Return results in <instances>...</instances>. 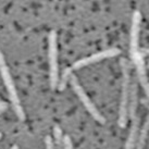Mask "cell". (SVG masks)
Segmentation results:
<instances>
[{
  "mask_svg": "<svg viewBox=\"0 0 149 149\" xmlns=\"http://www.w3.org/2000/svg\"><path fill=\"white\" fill-rule=\"evenodd\" d=\"M121 69H122V91H121L120 109H119V126L125 127L128 119V99H130V88H131V76H130V66L127 60H121Z\"/></svg>",
  "mask_w": 149,
  "mask_h": 149,
  "instance_id": "1",
  "label": "cell"
},
{
  "mask_svg": "<svg viewBox=\"0 0 149 149\" xmlns=\"http://www.w3.org/2000/svg\"><path fill=\"white\" fill-rule=\"evenodd\" d=\"M0 74H1V77H2V81L4 83V86L7 88L9 94V97H10V100L12 102L13 109L17 113V118L21 121H23L25 119V114L24 111H23V108L21 106V102H20V98L17 96V88H15V85H14V82L12 79V76L10 74V71H9V68L6 63V60H4L3 54L0 52Z\"/></svg>",
  "mask_w": 149,
  "mask_h": 149,
  "instance_id": "2",
  "label": "cell"
},
{
  "mask_svg": "<svg viewBox=\"0 0 149 149\" xmlns=\"http://www.w3.org/2000/svg\"><path fill=\"white\" fill-rule=\"evenodd\" d=\"M48 62H49V84L51 89H56L59 82L58 42L57 32L51 31L48 36Z\"/></svg>",
  "mask_w": 149,
  "mask_h": 149,
  "instance_id": "3",
  "label": "cell"
},
{
  "mask_svg": "<svg viewBox=\"0 0 149 149\" xmlns=\"http://www.w3.org/2000/svg\"><path fill=\"white\" fill-rule=\"evenodd\" d=\"M70 83H71V85H72V88H73L74 93L77 95V97L79 98V100L83 102L84 107L86 108L87 111L91 113V116H93L96 121L100 122V123H104V122H106L104 118L102 116V114H100V112L98 111V109L96 108L95 104H93V101L89 99V97H88L86 93L84 91L83 87L81 86L79 82L77 81V79L75 77L74 75H72V76H71Z\"/></svg>",
  "mask_w": 149,
  "mask_h": 149,
  "instance_id": "4",
  "label": "cell"
},
{
  "mask_svg": "<svg viewBox=\"0 0 149 149\" xmlns=\"http://www.w3.org/2000/svg\"><path fill=\"white\" fill-rule=\"evenodd\" d=\"M141 14L139 11H135L132 17V27L130 34V54L131 58L141 52L139 49V32H141Z\"/></svg>",
  "mask_w": 149,
  "mask_h": 149,
  "instance_id": "5",
  "label": "cell"
},
{
  "mask_svg": "<svg viewBox=\"0 0 149 149\" xmlns=\"http://www.w3.org/2000/svg\"><path fill=\"white\" fill-rule=\"evenodd\" d=\"M121 54L120 49L118 48H109V49L102 50V51H99L97 54H94L89 56V57H86V58H83L74 62L72 69L73 70H79V69H82V68H85L87 65H91V64H94V63H97L104 60V59L108 58H112V57H116Z\"/></svg>",
  "mask_w": 149,
  "mask_h": 149,
  "instance_id": "6",
  "label": "cell"
},
{
  "mask_svg": "<svg viewBox=\"0 0 149 149\" xmlns=\"http://www.w3.org/2000/svg\"><path fill=\"white\" fill-rule=\"evenodd\" d=\"M138 89H137V84L135 81L131 83V88H130V99H128V116L131 119H134L137 112V104H138Z\"/></svg>",
  "mask_w": 149,
  "mask_h": 149,
  "instance_id": "7",
  "label": "cell"
},
{
  "mask_svg": "<svg viewBox=\"0 0 149 149\" xmlns=\"http://www.w3.org/2000/svg\"><path fill=\"white\" fill-rule=\"evenodd\" d=\"M138 123H139V119L137 116L132 119V126L130 128V133H128L126 144H125V149H134V147L136 146L137 138H138Z\"/></svg>",
  "mask_w": 149,
  "mask_h": 149,
  "instance_id": "8",
  "label": "cell"
},
{
  "mask_svg": "<svg viewBox=\"0 0 149 149\" xmlns=\"http://www.w3.org/2000/svg\"><path fill=\"white\" fill-rule=\"evenodd\" d=\"M148 134H149V114L147 116L145 120V123L143 125V127L141 130V133H139V136L137 138V143L136 145L138 147V149H141L144 146H145V143H146V139H147V137H148Z\"/></svg>",
  "mask_w": 149,
  "mask_h": 149,
  "instance_id": "9",
  "label": "cell"
},
{
  "mask_svg": "<svg viewBox=\"0 0 149 149\" xmlns=\"http://www.w3.org/2000/svg\"><path fill=\"white\" fill-rule=\"evenodd\" d=\"M72 68H65L64 70H63L62 74H61V77H60V79H59L58 82V86H57V88H58L59 91H64V88L66 87V85H68V83L70 82L71 79V76H72Z\"/></svg>",
  "mask_w": 149,
  "mask_h": 149,
  "instance_id": "10",
  "label": "cell"
},
{
  "mask_svg": "<svg viewBox=\"0 0 149 149\" xmlns=\"http://www.w3.org/2000/svg\"><path fill=\"white\" fill-rule=\"evenodd\" d=\"M139 82H141V86L144 88V91H145V94L147 95V97H148V99H149V81H148L147 75L141 76V77H139Z\"/></svg>",
  "mask_w": 149,
  "mask_h": 149,
  "instance_id": "11",
  "label": "cell"
},
{
  "mask_svg": "<svg viewBox=\"0 0 149 149\" xmlns=\"http://www.w3.org/2000/svg\"><path fill=\"white\" fill-rule=\"evenodd\" d=\"M63 149H73V145H72V141L69 136L63 137Z\"/></svg>",
  "mask_w": 149,
  "mask_h": 149,
  "instance_id": "12",
  "label": "cell"
},
{
  "mask_svg": "<svg viewBox=\"0 0 149 149\" xmlns=\"http://www.w3.org/2000/svg\"><path fill=\"white\" fill-rule=\"evenodd\" d=\"M45 144H46V149H54V141H52L50 136H47L45 138Z\"/></svg>",
  "mask_w": 149,
  "mask_h": 149,
  "instance_id": "13",
  "label": "cell"
},
{
  "mask_svg": "<svg viewBox=\"0 0 149 149\" xmlns=\"http://www.w3.org/2000/svg\"><path fill=\"white\" fill-rule=\"evenodd\" d=\"M7 108H8V104L7 102H0V114L3 111H6Z\"/></svg>",
  "mask_w": 149,
  "mask_h": 149,
  "instance_id": "14",
  "label": "cell"
},
{
  "mask_svg": "<svg viewBox=\"0 0 149 149\" xmlns=\"http://www.w3.org/2000/svg\"><path fill=\"white\" fill-rule=\"evenodd\" d=\"M141 54H143V56L144 54H148L149 56V48H144V49H141Z\"/></svg>",
  "mask_w": 149,
  "mask_h": 149,
  "instance_id": "15",
  "label": "cell"
},
{
  "mask_svg": "<svg viewBox=\"0 0 149 149\" xmlns=\"http://www.w3.org/2000/svg\"><path fill=\"white\" fill-rule=\"evenodd\" d=\"M11 149H19V147H17V145H14V146H12V147H11Z\"/></svg>",
  "mask_w": 149,
  "mask_h": 149,
  "instance_id": "16",
  "label": "cell"
},
{
  "mask_svg": "<svg viewBox=\"0 0 149 149\" xmlns=\"http://www.w3.org/2000/svg\"><path fill=\"white\" fill-rule=\"evenodd\" d=\"M147 68H148V69H149V62H148V64H147Z\"/></svg>",
  "mask_w": 149,
  "mask_h": 149,
  "instance_id": "17",
  "label": "cell"
},
{
  "mask_svg": "<svg viewBox=\"0 0 149 149\" xmlns=\"http://www.w3.org/2000/svg\"><path fill=\"white\" fill-rule=\"evenodd\" d=\"M0 139H1V133H0Z\"/></svg>",
  "mask_w": 149,
  "mask_h": 149,
  "instance_id": "18",
  "label": "cell"
}]
</instances>
